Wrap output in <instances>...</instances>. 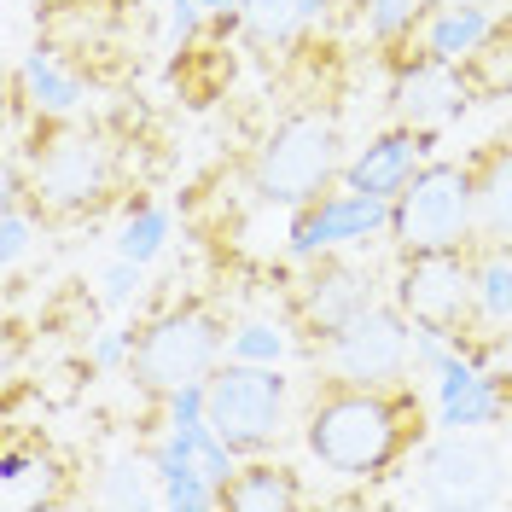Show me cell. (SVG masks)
Segmentation results:
<instances>
[{"instance_id":"cell-1","label":"cell","mask_w":512,"mask_h":512,"mask_svg":"<svg viewBox=\"0 0 512 512\" xmlns=\"http://www.w3.org/2000/svg\"><path fill=\"white\" fill-rule=\"evenodd\" d=\"M425 443V402L402 384H350L326 379L303 402V448L332 478H390Z\"/></svg>"},{"instance_id":"cell-2","label":"cell","mask_w":512,"mask_h":512,"mask_svg":"<svg viewBox=\"0 0 512 512\" xmlns=\"http://www.w3.org/2000/svg\"><path fill=\"white\" fill-rule=\"evenodd\" d=\"M18 163L30 175V204L41 222H94L123 181L117 146L76 117H41L35 146H18Z\"/></svg>"},{"instance_id":"cell-3","label":"cell","mask_w":512,"mask_h":512,"mask_svg":"<svg viewBox=\"0 0 512 512\" xmlns=\"http://www.w3.org/2000/svg\"><path fill=\"white\" fill-rule=\"evenodd\" d=\"M227 320L216 315V303H204V297H181V303H169L158 315L146 320L140 332H134V350H128V379L140 396H175V390H187V384H204L216 367L227 361Z\"/></svg>"},{"instance_id":"cell-4","label":"cell","mask_w":512,"mask_h":512,"mask_svg":"<svg viewBox=\"0 0 512 512\" xmlns=\"http://www.w3.org/2000/svg\"><path fill=\"white\" fill-rule=\"evenodd\" d=\"M344 175V123L332 105H303L286 123H274V134L256 146L251 187L262 204H309L326 187H338Z\"/></svg>"},{"instance_id":"cell-5","label":"cell","mask_w":512,"mask_h":512,"mask_svg":"<svg viewBox=\"0 0 512 512\" xmlns=\"http://www.w3.org/2000/svg\"><path fill=\"white\" fill-rule=\"evenodd\" d=\"M390 239L402 256L419 251H460L478 245V198L466 158H431L408 187L390 198Z\"/></svg>"},{"instance_id":"cell-6","label":"cell","mask_w":512,"mask_h":512,"mask_svg":"<svg viewBox=\"0 0 512 512\" xmlns=\"http://www.w3.org/2000/svg\"><path fill=\"white\" fill-rule=\"evenodd\" d=\"M291 379L274 361H222L204 379V419L239 460L268 454L286 431Z\"/></svg>"},{"instance_id":"cell-7","label":"cell","mask_w":512,"mask_h":512,"mask_svg":"<svg viewBox=\"0 0 512 512\" xmlns=\"http://www.w3.org/2000/svg\"><path fill=\"white\" fill-rule=\"evenodd\" d=\"M396 309L414 320L419 332L454 338V350H466V332H478V291H472V245L460 251H419L396 262Z\"/></svg>"},{"instance_id":"cell-8","label":"cell","mask_w":512,"mask_h":512,"mask_svg":"<svg viewBox=\"0 0 512 512\" xmlns=\"http://www.w3.org/2000/svg\"><path fill=\"white\" fill-rule=\"evenodd\" d=\"M419 326L396 303H373L361 309L350 326H338L326 344H315V361L326 379H350V384H402L414 367Z\"/></svg>"},{"instance_id":"cell-9","label":"cell","mask_w":512,"mask_h":512,"mask_svg":"<svg viewBox=\"0 0 512 512\" xmlns=\"http://www.w3.org/2000/svg\"><path fill=\"white\" fill-rule=\"evenodd\" d=\"M373 303H379V286L361 262H350L344 251H320L286 286V326L303 338V350H315Z\"/></svg>"},{"instance_id":"cell-10","label":"cell","mask_w":512,"mask_h":512,"mask_svg":"<svg viewBox=\"0 0 512 512\" xmlns=\"http://www.w3.org/2000/svg\"><path fill=\"white\" fill-rule=\"evenodd\" d=\"M373 233H390V198H373V192L355 187H326L320 198L297 204L286 227V251L297 262H309L320 251H344V245H361Z\"/></svg>"},{"instance_id":"cell-11","label":"cell","mask_w":512,"mask_h":512,"mask_svg":"<svg viewBox=\"0 0 512 512\" xmlns=\"http://www.w3.org/2000/svg\"><path fill=\"white\" fill-rule=\"evenodd\" d=\"M501 472H507V460H501L495 443H483L472 431H448V437L425 448L419 489L437 507H489L495 489H501Z\"/></svg>"},{"instance_id":"cell-12","label":"cell","mask_w":512,"mask_h":512,"mask_svg":"<svg viewBox=\"0 0 512 512\" xmlns=\"http://www.w3.org/2000/svg\"><path fill=\"white\" fill-rule=\"evenodd\" d=\"M478 99L466 88V76H460V64L448 59H402L390 64V117L408 128H448L454 117H466Z\"/></svg>"},{"instance_id":"cell-13","label":"cell","mask_w":512,"mask_h":512,"mask_svg":"<svg viewBox=\"0 0 512 512\" xmlns=\"http://www.w3.org/2000/svg\"><path fill=\"white\" fill-rule=\"evenodd\" d=\"M425 163H431V128L390 123L384 134H373L355 158H344V175H338V181L355 187V192H373V198H396Z\"/></svg>"},{"instance_id":"cell-14","label":"cell","mask_w":512,"mask_h":512,"mask_svg":"<svg viewBox=\"0 0 512 512\" xmlns=\"http://www.w3.org/2000/svg\"><path fill=\"white\" fill-rule=\"evenodd\" d=\"M82 70L59 47H35L12 76V117H76L82 111Z\"/></svg>"},{"instance_id":"cell-15","label":"cell","mask_w":512,"mask_h":512,"mask_svg":"<svg viewBox=\"0 0 512 512\" xmlns=\"http://www.w3.org/2000/svg\"><path fill=\"white\" fill-rule=\"evenodd\" d=\"M501 414H507V390L489 373H478V361L466 350H454L437 367V419L448 431H478V425H495Z\"/></svg>"},{"instance_id":"cell-16","label":"cell","mask_w":512,"mask_h":512,"mask_svg":"<svg viewBox=\"0 0 512 512\" xmlns=\"http://www.w3.org/2000/svg\"><path fill=\"white\" fill-rule=\"evenodd\" d=\"M326 6L332 0H239V41L262 59H280L309 41V30L326 18Z\"/></svg>"},{"instance_id":"cell-17","label":"cell","mask_w":512,"mask_h":512,"mask_svg":"<svg viewBox=\"0 0 512 512\" xmlns=\"http://www.w3.org/2000/svg\"><path fill=\"white\" fill-rule=\"evenodd\" d=\"M501 12H489V6H454V0H431L425 6V18H419V30L414 41H408V53H396L390 64H402V59H448V64H460L472 47H478L483 35H489V24H495Z\"/></svg>"},{"instance_id":"cell-18","label":"cell","mask_w":512,"mask_h":512,"mask_svg":"<svg viewBox=\"0 0 512 512\" xmlns=\"http://www.w3.org/2000/svg\"><path fill=\"white\" fill-rule=\"evenodd\" d=\"M297 507H309L303 478L286 460H268V454L239 460V472L222 483V512H297Z\"/></svg>"},{"instance_id":"cell-19","label":"cell","mask_w":512,"mask_h":512,"mask_svg":"<svg viewBox=\"0 0 512 512\" xmlns=\"http://www.w3.org/2000/svg\"><path fill=\"white\" fill-rule=\"evenodd\" d=\"M472 169V198H478V239L512 245V140L495 134L466 158Z\"/></svg>"},{"instance_id":"cell-20","label":"cell","mask_w":512,"mask_h":512,"mask_svg":"<svg viewBox=\"0 0 512 512\" xmlns=\"http://www.w3.org/2000/svg\"><path fill=\"white\" fill-rule=\"evenodd\" d=\"M0 501L12 512H47V507H64V472L41 454V448H24V443H6L0 454Z\"/></svg>"},{"instance_id":"cell-21","label":"cell","mask_w":512,"mask_h":512,"mask_svg":"<svg viewBox=\"0 0 512 512\" xmlns=\"http://www.w3.org/2000/svg\"><path fill=\"white\" fill-rule=\"evenodd\" d=\"M460 76H466V88H472L478 105L512 99V12H501V18L489 24V35L460 59Z\"/></svg>"},{"instance_id":"cell-22","label":"cell","mask_w":512,"mask_h":512,"mask_svg":"<svg viewBox=\"0 0 512 512\" xmlns=\"http://www.w3.org/2000/svg\"><path fill=\"white\" fill-rule=\"evenodd\" d=\"M472 291L483 326H512V245L478 239L472 245Z\"/></svg>"},{"instance_id":"cell-23","label":"cell","mask_w":512,"mask_h":512,"mask_svg":"<svg viewBox=\"0 0 512 512\" xmlns=\"http://www.w3.org/2000/svg\"><path fill=\"white\" fill-rule=\"evenodd\" d=\"M425 6L431 0H367V35H373V47L384 53V64L396 59V53H408Z\"/></svg>"},{"instance_id":"cell-24","label":"cell","mask_w":512,"mask_h":512,"mask_svg":"<svg viewBox=\"0 0 512 512\" xmlns=\"http://www.w3.org/2000/svg\"><path fill=\"white\" fill-rule=\"evenodd\" d=\"M99 478H105L99 483V501H105V507H163L152 454H146V460H111Z\"/></svg>"},{"instance_id":"cell-25","label":"cell","mask_w":512,"mask_h":512,"mask_svg":"<svg viewBox=\"0 0 512 512\" xmlns=\"http://www.w3.org/2000/svg\"><path fill=\"white\" fill-rule=\"evenodd\" d=\"M163 233H169V216H163L158 204H134L123 239H117V256H128V262H152L158 245H163Z\"/></svg>"},{"instance_id":"cell-26","label":"cell","mask_w":512,"mask_h":512,"mask_svg":"<svg viewBox=\"0 0 512 512\" xmlns=\"http://www.w3.org/2000/svg\"><path fill=\"white\" fill-rule=\"evenodd\" d=\"M280 350H286V338L274 332V326H239L233 338H227V361H280Z\"/></svg>"},{"instance_id":"cell-27","label":"cell","mask_w":512,"mask_h":512,"mask_svg":"<svg viewBox=\"0 0 512 512\" xmlns=\"http://www.w3.org/2000/svg\"><path fill=\"white\" fill-rule=\"evenodd\" d=\"M140 268H146V262H128V256H117V268L105 274V303H128V297L140 291Z\"/></svg>"},{"instance_id":"cell-28","label":"cell","mask_w":512,"mask_h":512,"mask_svg":"<svg viewBox=\"0 0 512 512\" xmlns=\"http://www.w3.org/2000/svg\"><path fill=\"white\" fill-rule=\"evenodd\" d=\"M210 18H239V0H198Z\"/></svg>"}]
</instances>
